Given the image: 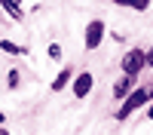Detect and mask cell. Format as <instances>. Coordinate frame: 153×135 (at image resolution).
<instances>
[{
    "instance_id": "obj_11",
    "label": "cell",
    "mask_w": 153,
    "mask_h": 135,
    "mask_svg": "<svg viewBox=\"0 0 153 135\" xmlns=\"http://www.w3.org/2000/svg\"><path fill=\"white\" fill-rule=\"evenodd\" d=\"M19 86V71H9V89H16Z\"/></svg>"
},
{
    "instance_id": "obj_5",
    "label": "cell",
    "mask_w": 153,
    "mask_h": 135,
    "mask_svg": "<svg viewBox=\"0 0 153 135\" xmlns=\"http://www.w3.org/2000/svg\"><path fill=\"white\" fill-rule=\"evenodd\" d=\"M132 89H135V80H132V77H120L117 83H113V98H120V101H123Z\"/></svg>"
},
{
    "instance_id": "obj_8",
    "label": "cell",
    "mask_w": 153,
    "mask_h": 135,
    "mask_svg": "<svg viewBox=\"0 0 153 135\" xmlns=\"http://www.w3.org/2000/svg\"><path fill=\"white\" fill-rule=\"evenodd\" d=\"M0 49H3V52H9V55H25V52H28L25 46H16L12 40H0Z\"/></svg>"
},
{
    "instance_id": "obj_12",
    "label": "cell",
    "mask_w": 153,
    "mask_h": 135,
    "mask_svg": "<svg viewBox=\"0 0 153 135\" xmlns=\"http://www.w3.org/2000/svg\"><path fill=\"white\" fill-rule=\"evenodd\" d=\"M144 65H150V68H153V46H150V49H144Z\"/></svg>"
},
{
    "instance_id": "obj_13",
    "label": "cell",
    "mask_w": 153,
    "mask_h": 135,
    "mask_svg": "<svg viewBox=\"0 0 153 135\" xmlns=\"http://www.w3.org/2000/svg\"><path fill=\"white\" fill-rule=\"evenodd\" d=\"M147 117L153 120V98H150V107H147Z\"/></svg>"
},
{
    "instance_id": "obj_9",
    "label": "cell",
    "mask_w": 153,
    "mask_h": 135,
    "mask_svg": "<svg viewBox=\"0 0 153 135\" xmlns=\"http://www.w3.org/2000/svg\"><path fill=\"white\" fill-rule=\"evenodd\" d=\"M0 9H6V12H9V16H12V19H16V22L22 19V6H19V3H12V0H3V3H0Z\"/></svg>"
},
{
    "instance_id": "obj_7",
    "label": "cell",
    "mask_w": 153,
    "mask_h": 135,
    "mask_svg": "<svg viewBox=\"0 0 153 135\" xmlns=\"http://www.w3.org/2000/svg\"><path fill=\"white\" fill-rule=\"evenodd\" d=\"M117 6H123V9H138V12H147V9H150L147 0H117Z\"/></svg>"
},
{
    "instance_id": "obj_2",
    "label": "cell",
    "mask_w": 153,
    "mask_h": 135,
    "mask_svg": "<svg viewBox=\"0 0 153 135\" xmlns=\"http://www.w3.org/2000/svg\"><path fill=\"white\" fill-rule=\"evenodd\" d=\"M120 68H123V77H138L147 65H144V49H129V52L123 55V61H120Z\"/></svg>"
},
{
    "instance_id": "obj_10",
    "label": "cell",
    "mask_w": 153,
    "mask_h": 135,
    "mask_svg": "<svg viewBox=\"0 0 153 135\" xmlns=\"http://www.w3.org/2000/svg\"><path fill=\"white\" fill-rule=\"evenodd\" d=\"M49 58H52V61L61 58V46H58V43H49Z\"/></svg>"
},
{
    "instance_id": "obj_6",
    "label": "cell",
    "mask_w": 153,
    "mask_h": 135,
    "mask_svg": "<svg viewBox=\"0 0 153 135\" xmlns=\"http://www.w3.org/2000/svg\"><path fill=\"white\" fill-rule=\"evenodd\" d=\"M71 80H74V68H61V71H58V77L52 80V86H49V89H52V92H61Z\"/></svg>"
},
{
    "instance_id": "obj_15",
    "label": "cell",
    "mask_w": 153,
    "mask_h": 135,
    "mask_svg": "<svg viewBox=\"0 0 153 135\" xmlns=\"http://www.w3.org/2000/svg\"><path fill=\"white\" fill-rule=\"evenodd\" d=\"M0 135H9V132H6V129H0Z\"/></svg>"
},
{
    "instance_id": "obj_14",
    "label": "cell",
    "mask_w": 153,
    "mask_h": 135,
    "mask_svg": "<svg viewBox=\"0 0 153 135\" xmlns=\"http://www.w3.org/2000/svg\"><path fill=\"white\" fill-rule=\"evenodd\" d=\"M3 120H6V114H0V126H3Z\"/></svg>"
},
{
    "instance_id": "obj_3",
    "label": "cell",
    "mask_w": 153,
    "mask_h": 135,
    "mask_svg": "<svg viewBox=\"0 0 153 135\" xmlns=\"http://www.w3.org/2000/svg\"><path fill=\"white\" fill-rule=\"evenodd\" d=\"M104 34H107V25L101 22V19H92L86 25V31H83V46L92 52V49H98L101 46V40H104Z\"/></svg>"
},
{
    "instance_id": "obj_4",
    "label": "cell",
    "mask_w": 153,
    "mask_h": 135,
    "mask_svg": "<svg viewBox=\"0 0 153 135\" xmlns=\"http://www.w3.org/2000/svg\"><path fill=\"white\" fill-rule=\"evenodd\" d=\"M92 86H95V77H92L89 71L76 74V77L71 80V89H74V95H76V98H86L89 92H92Z\"/></svg>"
},
{
    "instance_id": "obj_1",
    "label": "cell",
    "mask_w": 153,
    "mask_h": 135,
    "mask_svg": "<svg viewBox=\"0 0 153 135\" xmlns=\"http://www.w3.org/2000/svg\"><path fill=\"white\" fill-rule=\"evenodd\" d=\"M150 98H153V86H141V89H132L129 95L123 98V104H120V110H117V120H126L129 114H135L138 107H144Z\"/></svg>"
}]
</instances>
